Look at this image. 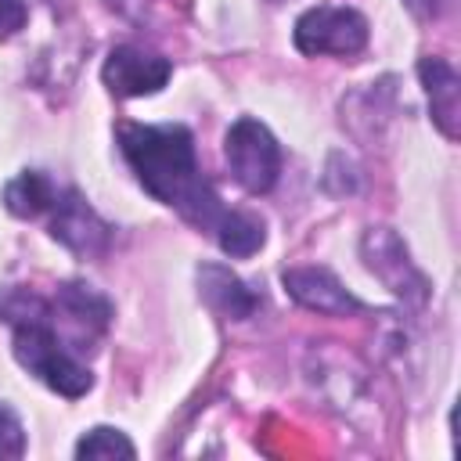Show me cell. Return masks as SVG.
<instances>
[{
  "label": "cell",
  "instance_id": "1",
  "mask_svg": "<svg viewBox=\"0 0 461 461\" xmlns=\"http://www.w3.org/2000/svg\"><path fill=\"white\" fill-rule=\"evenodd\" d=\"M119 148L148 194L173 205L198 230H205V234L220 230V223L227 220L230 209L220 202L212 184L202 176L198 158H194V137L187 126H180V122H162V126L122 122Z\"/></svg>",
  "mask_w": 461,
  "mask_h": 461
},
{
  "label": "cell",
  "instance_id": "2",
  "mask_svg": "<svg viewBox=\"0 0 461 461\" xmlns=\"http://www.w3.org/2000/svg\"><path fill=\"white\" fill-rule=\"evenodd\" d=\"M14 357H18V364L29 375H36L43 385H50L54 393H61L68 400L83 396L94 385L90 367L79 364L61 346V339L54 335V328L47 321H25V324H18V331H14Z\"/></svg>",
  "mask_w": 461,
  "mask_h": 461
},
{
  "label": "cell",
  "instance_id": "3",
  "mask_svg": "<svg viewBox=\"0 0 461 461\" xmlns=\"http://www.w3.org/2000/svg\"><path fill=\"white\" fill-rule=\"evenodd\" d=\"M223 155L230 166V176L249 191V194H267L277 184L281 173V148L274 133L259 119H238L227 130Z\"/></svg>",
  "mask_w": 461,
  "mask_h": 461
},
{
  "label": "cell",
  "instance_id": "4",
  "mask_svg": "<svg viewBox=\"0 0 461 461\" xmlns=\"http://www.w3.org/2000/svg\"><path fill=\"white\" fill-rule=\"evenodd\" d=\"M295 50L306 58H353L367 47V18L353 7H310L295 22Z\"/></svg>",
  "mask_w": 461,
  "mask_h": 461
},
{
  "label": "cell",
  "instance_id": "5",
  "mask_svg": "<svg viewBox=\"0 0 461 461\" xmlns=\"http://www.w3.org/2000/svg\"><path fill=\"white\" fill-rule=\"evenodd\" d=\"M360 252H364L367 270H371L389 292H396L400 299L421 303V299L429 295V281H425V274L411 263V252H407V245L400 241L396 230H389V227H371V230L364 234V241H360Z\"/></svg>",
  "mask_w": 461,
  "mask_h": 461
},
{
  "label": "cell",
  "instance_id": "6",
  "mask_svg": "<svg viewBox=\"0 0 461 461\" xmlns=\"http://www.w3.org/2000/svg\"><path fill=\"white\" fill-rule=\"evenodd\" d=\"M50 209H54V216H50V238L54 241H61L68 252H76L83 259H97L108 252L112 227L97 216V209L79 191L58 194Z\"/></svg>",
  "mask_w": 461,
  "mask_h": 461
},
{
  "label": "cell",
  "instance_id": "7",
  "mask_svg": "<svg viewBox=\"0 0 461 461\" xmlns=\"http://www.w3.org/2000/svg\"><path fill=\"white\" fill-rule=\"evenodd\" d=\"M173 76V65L162 54L140 50V47H115L104 58L101 79L115 97H144L158 94Z\"/></svg>",
  "mask_w": 461,
  "mask_h": 461
},
{
  "label": "cell",
  "instance_id": "8",
  "mask_svg": "<svg viewBox=\"0 0 461 461\" xmlns=\"http://www.w3.org/2000/svg\"><path fill=\"white\" fill-rule=\"evenodd\" d=\"M281 285L285 292L306 306V310H317V313H328V317H349L360 306V299L328 270V267H288L281 274Z\"/></svg>",
  "mask_w": 461,
  "mask_h": 461
},
{
  "label": "cell",
  "instance_id": "9",
  "mask_svg": "<svg viewBox=\"0 0 461 461\" xmlns=\"http://www.w3.org/2000/svg\"><path fill=\"white\" fill-rule=\"evenodd\" d=\"M418 76H421V86L429 94L432 122L439 126L443 137L457 140V133H461V79H457L454 65L443 58H421Z\"/></svg>",
  "mask_w": 461,
  "mask_h": 461
},
{
  "label": "cell",
  "instance_id": "10",
  "mask_svg": "<svg viewBox=\"0 0 461 461\" xmlns=\"http://www.w3.org/2000/svg\"><path fill=\"white\" fill-rule=\"evenodd\" d=\"M198 292L220 317H230V321L252 317V310L259 306V299L245 288V281L234 270L220 267V263H202L198 267Z\"/></svg>",
  "mask_w": 461,
  "mask_h": 461
},
{
  "label": "cell",
  "instance_id": "11",
  "mask_svg": "<svg viewBox=\"0 0 461 461\" xmlns=\"http://www.w3.org/2000/svg\"><path fill=\"white\" fill-rule=\"evenodd\" d=\"M58 310L76 324V331L83 335H101L112 321V306L104 295H97L90 285H79V281H65L58 288Z\"/></svg>",
  "mask_w": 461,
  "mask_h": 461
},
{
  "label": "cell",
  "instance_id": "12",
  "mask_svg": "<svg viewBox=\"0 0 461 461\" xmlns=\"http://www.w3.org/2000/svg\"><path fill=\"white\" fill-rule=\"evenodd\" d=\"M54 198H58V187H54L50 176L40 173V169H25V173H18L14 180H7V187H4V209H7L11 216H18V220L40 216L43 209L54 205Z\"/></svg>",
  "mask_w": 461,
  "mask_h": 461
},
{
  "label": "cell",
  "instance_id": "13",
  "mask_svg": "<svg viewBox=\"0 0 461 461\" xmlns=\"http://www.w3.org/2000/svg\"><path fill=\"white\" fill-rule=\"evenodd\" d=\"M212 238H216V245H220L227 256H252V252H259V245L267 241V230H263V220H259V216L230 209L227 220L220 223V230H216Z\"/></svg>",
  "mask_w": 461,
  "mask_h": 461
},
{
  "label": "cell",
  "instance_id": "14",
  "mask_svg": "<svg viewBox=\"0 0 461 461\" xmlns=\"http://www.w3.org/2000/svg\"><path fill=\"white\" fill-rule=\"evenodd\" d=\"M76 457H90V461H108V457H137V447L119 432V429H108V425H97L90 429L79 443H76Z\"/></svg>",
  "mask_w": 461,
  "mask_h": 461
},
{
  "label": "cell",
  "instance_id": "15",
  "mask_svg": "<svg viewBox=\"0 0 461 461\" xmlns=\"http://www.w3.org/2000/svg\"><path fill=\"white\" fill-rule=\"evenodd\" d=\"M0 317L11 324H25V321H47V303L22 288V285H4L0 288Z\"/></svg>",
  "mask_w": 461,
  "mask_h": 461
},
{
  "label": "cell",
  "instance_id": "16",
  "mask_svg": "<svg viewBox=\"0 0 461 461\" xmlns=\"http://www.w3.org/2000/svg\"><path fill=\"white\" fill-rule=\"evenodd\" d=\"M25 454V429L18 421V414L0 403V457H22Z\"/></svg>",
  "mask_w": 461,
  "mask_h": 461
},
{
  "label": "cell",
  "instance_id": "17",
  "mask_svg": "<svg viewBox=\"0 0 461 461\" xmlns=\"http://www.w3.org/2000/svg\"><path fill=\"white\" fill-rule=\"evenodd\" d=\"M29 18L25 0H0V36H14Z\"/></svg>",
  "mask_w": 461,
  "mask_h": 461
},
{
  "label": "cell",
  "instance_id": "18",
  "mask_svg": "<svg viewBox=\"0 0 461 461\" xmlns=\"http://www.w3.org/2000/svg\"><path fill=\"white\" fill-rule=\"evenodd\" d=\"M403 4H407V7H411L418 18H429V14L436 11V4H432V0H403Z\"/></svg>",
  "mask_w": 461,
  "mask_h": 461
},
{
  "label": "cell",
  "instance_id": "19",
  "mask_svg": "<svg viewBox=\"0 0 461 461\" xmlns=\"http://www.w3.org/2000/svg\"><path fill=\"white\" fill-rule=\"evenodd\" d=\"M270 4H285V0H270Z\"/></svg>",
  "mask_w": 461,
  "mask_h": 461
}]
</instances>
